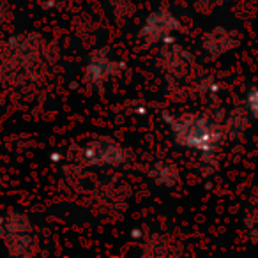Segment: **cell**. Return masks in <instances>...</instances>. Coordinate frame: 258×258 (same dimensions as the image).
I'll return each instance as SVG.
<instances>
[{"instance_id": "3957f363", "label": "cell", "mask_w": 258, "mask_h": 258, "mask_svg": "<svg viewBox=\"0 0 258 258\" xmlns=\"http://www.w3.org/2000/svg\"><path fill=\"white\" fill-rule=\"evenodd\" d=\"M173 29H177V22L172 15L165 11L154 13L151 18L145 22L144 29H142V37L147 43H154V41L163 39L165 36H168Z\"/></svg>"}, {"instance_id": "5b68a950", "label": "cell", "mask_w": 258, "mask_h": 258, "mask_svg": "<svg viewBox=\"0 0 258 258\" xmlns=\"http://www.w3.org/2000/svg\"><path fill=\"white\" fill-rule=\"evenodd\" d=\"M158 170H159V173L152 172V175L158 179V184H163V186H172V184L177 180V170L173 168V166L159 165Z\"/></svg>"}, {"instance_id": "6da1fadb", "label": "cell", "mask_w": 258, "mask_h": 258, "mask_svg": "<svg viewBox=\"0 0 258 258\" xmlns=\"http://www.w3.org/2000/svg\"><path fill=\"white\" fill-rule=\"evenodd\" d=\"M172 131L175 140L182 147L209 152L216 147L219 140V129L205 117H182L172 122Z\"/></svg>"}, {"instance_id": "7a4b0ae2", "label": "cell", "mask_w": 258, "mask_h": 258, "mask_svg": "<svg viewBox=\"0 0 258 258\" xmlns=\"http://www.w3.org/2000/svg\"><path fill=\"white\" fill-rule=\"evenodd\" d=\"M83 159L89 165H120L124 161V151L115 142L97 140L87 147Z\"/></svg>"}, {"instance_id": "8992f818", "label": "cell", "mask_w": 258, "mask_h": 258, "mask_svg": "<svg viewBox=\"0 0 258 258\" xmlns=\"http://www.w3.org/2000/svg\"><path fill=\"white\" fill-rule=\"evenodd\" d=\"M246 104H247V108H249L251 113H253L254 117H258V85L253 87V89L247 92Z\"/></svg>"}, {"instance_id": "277c9868", "label": "cell", "mask_w": 258, "mask_h": 258, "mask_svg": "<svg viewBox=\"0 0 258 258\" xmlns=\"http://www.w3.org/2000/svg\"><path fill=\"white\" fill-rule=\"evenodd\" d=\"M111 71H113L111 60H108L104 55L94 57L89 62V68H87V80L90 83H94V85H97V83H103L111 75Z\"/></svg>"}]
</instances>
